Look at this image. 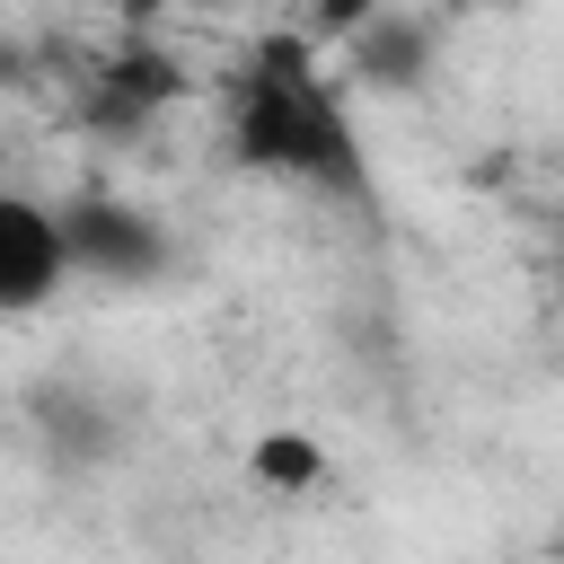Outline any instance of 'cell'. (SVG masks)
<instances>
[{
  "label": "cell",
  "mask_w": 564,
  "mask_h": 564,
  "mask_svg": "<svg viewBox=\"0 0 564 564\" xmlns=\"http://www.w3.org/2000/svg\"><path fill=\"white\" fill-rule=\"evenodd\" d=\"M62 247H70V273H88V282H159L167 273V229L141 203H106V194L62 203Z\"/></svg>",
  "instance_id": "2"
},
{
  "label": "cell",
  "mask_w": 564,
  "mask_h": 564,
  "mask_svg": "<svg viewBox=\"0 0 564 564\" xmlns=\"http://www.w3.org/2000/svg\"><path fill=\"white\" fill-rule=\"evenodd\" d=\"M70 282V247H62V212L0 185V317H26L44 308L53 291Z\"/></svg>",
  "instance_id": "3"
},
{
  "label": "cell",
  "mask_w": 564,
  "mask_h": 564,
  "mask_svg": "<svg viewBox=\"0 0 564 564\" xmlns=\"http://www.w3.org/2000/svg\"><path fill=\"white\" fill-rule=\"evenodd\" d=\"M9 79H18V44H0V88H9Z\"/></svg>",
  "instance_id": "8"
},
{
  "label": "cell",
  "mask_w": 564,
  "mask_h": 564,
  "mask_svg": "<svg viewBox=\"0 0 564 564\" xmlns=\"http://www.w3.org/2000/svg\"><path fill=\"white\" fill-rule=\"evenodd\" d=\"M432 70V35H423V18H388V9H370L352 35H344V79L352 88H414Z\"/></svg>",
  "instance_id": "4"
},
{
  "label": "cell",
  "mask_w": 564,
  "mask_h": 564,
  "mask_svg": "<svg viewBox=\"0 0 564 564\" xmlns=\"http://www.w3.org/2000/svg\"><path fill=\"white\" fill-rule=\"evenodd\" d=\"M370 9H379V0H317V18H308V26H317V35H335V44H344V35H352V26H361V18H370Z\"/></svg>",
  "instance_id": "7"
},
{
  "label": "cell",
  "mask_w": 564,
  "mask_h": 564,
  "mask_svg": "<svg viewBox=\"0 0 564 564\" xmlns=\"http://www.w3.org/2000/svg\"><path fill=\"white\" fill-rule=\"evenodd\" d=\"M256 476L282 485V494H308V485L326 476V449L300 441V432H273V441H256Z\"/></svg>",
  "instance_id": "6"
},
{
  "label": "cell",
  "mask_w": 564,
  "mask_h": 564,
  "mask_svg": "<svg viewBox=\"0 0 564 564\" xmlns=\"http://www.w3.org/2000/svg\"><path fill=\"white\" fill-rule=\"evenodd\" d=\"M185 88V70L167 62V53H115V62H97V123H115V132H132V123H150L167 97Z\"/></svg>",
  "instance_id": "5"
},
{
  "label": "cell",
  "mask_w": 564,
  "mask_h": 564,
  "mask_svg": "<svg viewBox=\"0 0 564 564\" xmlns=\"http://www.w3.org/2000/svg\"><path fill=\"white\" fill-rule=\"evenodd\" d=\"M194 9H229V0H194Z\"/></svg>",
  "instance_id": "9"
},
{
  "label": "cell",
  "mask_w": 564,
  "mask_h": 564,
  "mask_svg": "<svg viewBox=\"0 0 564 564\" xmlns=\"http://www.w3.org/2000/svg\"><path fill=\"white\" fill-rule=\"evenodd\" d=\"M229 150L238 167L317 185V194H361V141L344 115V79L308 53V35H264L238 79H229Z\"/></svg>",
  "instance_id": "1"
}]
</instances>
